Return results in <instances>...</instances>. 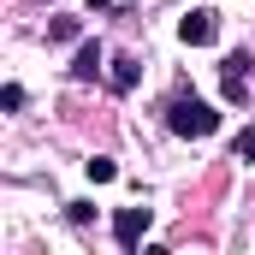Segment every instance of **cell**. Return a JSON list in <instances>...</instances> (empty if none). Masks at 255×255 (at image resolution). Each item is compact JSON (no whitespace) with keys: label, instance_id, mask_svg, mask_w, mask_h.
<instances>
[{"label":"cell","instance_id":"obj_6","mask_svg":"<svg viewBox=\"0 0 255 255\" xmlns=\"http://www.w3.org/2000/svg\"><path fill=\"white\" fill-rule=\"evenodd\" d=\"M142 83V54H113V71H107V89L113 95H130Z\"/></svg>","mask_w":255,"mask_h":255},{"label":"cell","instance_id":"obj_9","mask_svg":"<svg viewBox=\"0 0 255 255\" xmlns=\"http://www.w3.org/2000/svg\"><path fill=\"white\" fill-rule=\"evenodd\" d=\"M24 101H30L24 83H6V89H0V107H6V113H24Z\"/></svg>","mask_w":255,"mask_h":255},{"label":"cell","instance_id":"obj_12","mask_svg":"<svg viewBox=\"0 0 255 255\" xmlns=\"http://www.w3.org/2000/svg\"><path fill=\"white\" fill-rule=\"evenodd\" d=\"M107 6H113V0H89V12H107Z\"/></svg>","mask_w":255,"mask_h":255},{"label":"cell","instance_id":"obj_8","mask_svg":"<svg viewBox=\"0 0 255 255\" xmlns=\"http://www.w3.org/2000/svg\"><path fill=\"white\" fill-rule=\"evenodd\" d=\"M77 36H83L77 18H54V24H48V42H77Z\"/></svg>","mask_w":255,"mask_h":255},{"label":"cell","instance_id":"obj_7","mask_svg":"<svg viewBox=\"0 0 255 255\" xmlns=\"http://www.w3.org/2000/svg\"><path fill=\"white\" fill-rule=\"evenodd\" d=\"M83 166H89L95 184H113V178H119V160H113V154H95V160H83Z\"/></svg>","mask_w":255,"mask_h":255},{"label":"cell","instance_id":"obj_11","mask_svg":"<svg viewBox=\"0 0 255 255\" xmlns=\"http://www.w3.org/2000/svg\"><path fill=\"white\" fill-rule=\"evenodd\" d=\"M232 154H238V160H255V125H250V130H238V142H232Z\"/></svg>","mask_w":255,"mask_h":255},{"label":"cell","instance_id":"obj_3","mask_svg":"<svg viewBox=\"0 0 255 255\" xmlns=\"http://www.w3.org/2000/svg\"><path fill=\"white\" fill-rule=\"evenodd\" d=\"M250 65H255V60L244 54V48L220 60V89H226V101H238V107L250 101Z\"/></svg>","mask_w":255,"mask_h":255},{"label":"cell","instance_id":"obj_4","mask_svg":"<svg viewBox=\"0 0 255 255\" xmlns=\"http://www.w3.org/2000/svg\"><path fill=\"white\" fill-rule=\"evenodd\" d=\"M148 220H154V208H119V214H113V244H119L125 255H136L142 232H148Z\"/></svg>","mask_w":255,"mask_h":255},{"label":"cell","instance_id":"obj_5","mask_svg":"<svg viewBox=\"0 0 255 255\" xmlns=\"http://www.w3.org/2000/svg\"><path fill=\"white\" fill-rule=\"evenodd\" d=\"M101 71H107V48H101L95 36L77 42V54H71V65H65V77H71V83H95Z\"/></svg>","mask_w":255,"mask_h":255},{"label":"cell","instance_id":"obj_2","mask_svg":"<svg viewBox=\"0 0 255 255\" xmlns=\"http://www.w3.org/2000/svg\"><path fill=\"white\" fill-rule=\"evenodd\" d=\"M178 42H184V48H214V42H220V12H208V6L184 12V18H178Z\"/></svg>","mask_w":255,"mask_h":255},{"label":"cell","instance_id":"obj_1","mask_svg":"<svg viewBox=\"0 0 255 255\" xmlns=\"http://www.w3.org/2000/svg\"><path fill=\"white\" fill-rule=\"evenodd\" d=\"M160 119H166V130H172V136H184V142H202V136H214V130H220V113L196 95L190 83H178V89L166 95Z\"/></svg>","mask_w":255,"mask_h":255},{"label":"cell","instance_id":"obj_10","mask_svg":"<svg viewBox=\"0 0 255 255\" xmlns=\"http://www.w3.org/2000/svg\"><path fill=\"white\" fill-rule=\"evenodd\" d=\"M65 220H71V226H89V220H95V202H65Z\"/></svg>","mask_w":255,"mask_h":255}]
</instances>
